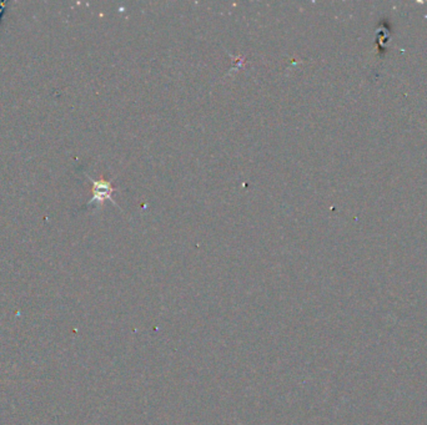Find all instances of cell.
<instances>
[{
    "label": "cell",
    "instance_id": "cell-1",
    "mask_svg": "<svg viewBox=\"0 0 427 425\" xmlns=\"http://www.w3.org/2000/svg\"><path fill=\"white\" fill-rule=\"evenodd\" d=\"M86 177L93 183V199L88 202L86 206H90L93 204H103L105 200H110L111 202H114L111 200V193H114L115 190L111 186V182L108 181V180H104V179L93 180L89 175H86Z\"/></svg>",
    "mask_w": 427,
    "mask_h": 425
}]
</instances>
